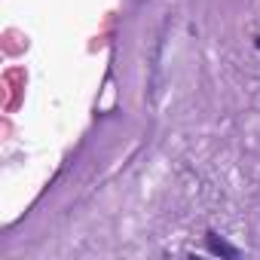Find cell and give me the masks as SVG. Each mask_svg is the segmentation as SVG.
<instances>
[{"instance_id":"cell-1","label":"cell","mask_w":260,"mask_h":260,"mask_svg":"<svg viewBox=\"0 0 260 260\" xmlns=\"http://www.w3.org/2000/svg\"><path fill=\"white\" fill-rule=\"evenodd\" d=\"M205 242H208V251L211 254H220V257H230V260L239 257V248H233L230 242H223L217 233H205Z\"/></svg>"},{"instance_id":"cell-2","label":"cell","mask_w":260,"mask_h":260,"mask_svg":"<svg viewBox=\"0 0 260 260\" xmlns=\"http://www.w3.org/2000/svg\"><path fill=\"white\" fill-rule=\"evenodd\" d=\"M254 43H257V49H260V37H257V40H254Z\"/></svg>"}]
</instances>
